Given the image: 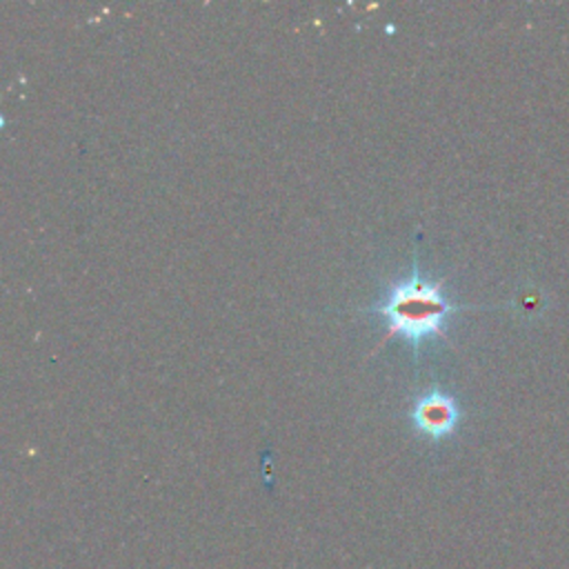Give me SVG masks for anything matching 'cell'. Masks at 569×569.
I'll return each mask as SVG.
<instances>
[{"mask_svg": "<svg viewBox=\"0 0 569 569\" xmlns=\"http://www.w3.org/2000/svg\"><path fill=\"white\" fill-rule=\"evenodd\" d=\"M460 305H453L442 289V280H429L420 276L418 262L413 260V269L407 278L389 287L387 296L380 305L369 307V313H378L387 322L385 338L371 351V356L391 338L402 336L413 351L425 338H445V322L453 311H460Z\"/></svg>", "mask_w": 569, "mask_h": 569, "instance_id": "1", "label": "cell"}, {"mask_svg": "<svg viewBox=\"0 0 569 569\" xmlns=\"http://www.w3.org/2000/svg\"><path fill=\"white\" fill-rule=\"evenodd\" d=\"M460 416L458 402L438 387L420 393L411 407L413 427L433 440L449 436L460 422Z\"/></svg>", "mask_w": 569, "mask_h": 569, "instance_id": "2", "label": "cell"}]
</instances>
